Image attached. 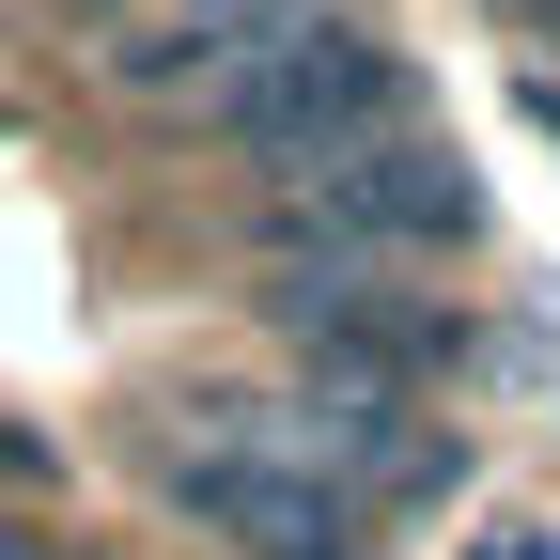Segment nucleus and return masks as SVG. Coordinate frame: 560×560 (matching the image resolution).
Segmentation results:
<instances>
[{
    "instance_id": "7ed1b4c3",
    "label": "nucleus",
    "mask_w": 560,
    "mask_h": 560,
    "mask_svg": "<svg viewBox=\"0 0 560 560\" xmlns=\"http://www.w3.org/2000/svg\"><path fill=\"white\" fill-rule=\"evenodd\" d=\"M405 125V47L389 32H359V16H312V32H280L249 79H234V109H219V140L249 172H327V156H359V140H389Z\"/></svg>"
},
{
    "instance_id": "1a4fd4ad",
    "label": "nucleus",
    "mask_w": 560,
    "mask_h": 560,
    "mask_svg": "<svg viewBox=\"0 0 560 560\" xmlns=\"http://www.w3.org/2000/svg\"><path fill=\"white\" fill-rule=\"evenodd\" d=\"M482 560H560V545H545V529H499V545H482Z\"/></svg>"
},
{
    "instance_id": "20e7f679",
    "label": "nucleus",
    "mask_w": 560,
    "mask_h": 560,
    "mask_svg": "<svg viewBox=\"0 0 560 560\" xmlns=\"http://www.w3.org/2000/svg\"><path fill=\"white\" fill-rule=\"evenodd\" d=\"M265 312H280V342H296L312 389H389V405H420L436 374H467V312H436L405 265H280Z\"/></svg>"
},
{
    "instance_id": "0eeeda50",
    "label": "nucleus",
    "mask_w": 560,
    "mask_h": 560,
    "mask_svg": "<svg viewBox=\"0 0 560 560\" xmlns=\"http://www.w3.org/2000/svg\"><path fill=\"white\" fill-rule=\"evenodd\" d=\"M47 482H62V452L32 436V420H0V499H47Z\"/></svg>"
},
{
    "instance_id": "423d86ee",
    "label": "nucleus",
    "mask_w": 560,
    "mask_h": 560,
    "mask_svg": "<svg viewBox=\"0 0 560 560\" xmlns=\"http://www.w3.org/2000/svg\"><path fill=\"white\" fill-rule=\"evenodd\" d=\"M296 452H312L359 514H420V499L467 482V436H436V420L389 405V389H296Z\"/></svg>"
},
{
    "instance_id": "f257e3e1",
    "label": "nucleus",
    "mask_w": 560,
    "mask_h": 560,
    "mask_svg": "<svg viewBox=\"0 0 560 560\" xmlns=\"http://www.w3.org/2000/svg\"><path fill=\"white\" fill-rule=\"evenodd\" d=\"M156 499L202 514L234 560H359L374 514L296 452V405H187L156 436Z\"/></svg>"
},
{
    "instance_id": "6e6552de",
    "label": "nucleus",
    "mask_w": 560,
    "mask_h": 560,
    "mask_svg": "<svg viewBox=\"0 0 560 560\" xmlns=\"http://www.w3.org/2000/svg\"><path fill=\"white\" fill-rule=\"evenodd\" d=\"M62 16H79V32H125V16H156V0H62Z\"/></svg>"
},
{
    "instance_id": "39448f33",
    "label": "nucleus",
    "mask_w": 560,
    "mask_h": 560,
    "mask_svg": "<svg viewBox=\"0 0 560 560\" xmlns=\"http://www.w3.org/2000/svg\"><path fill=\"white\" fill-rule=\"evenodd\" d=\"M312 16H327V0H156V16L94 32V79L125 109H202V125H219L234 79H249L280 32H312Z\"/></svg>"
},
{
    "instance_id": "f03ea898",
    "label": "nucleus",
    "mask_w": 560,
    "mask_h": 560,
    "mask_svg": "<svg viewBox=\"0 0 560 560\" xmlns=\"http://www.w3.org/2000/svg\"><path fill=\"white\" fill-rule=\"evenodd\" d=\"M467 234H482V187H467L452 140H420V125H389V140H359V156H327V172H296L265 202L280 265H436Z\"/></svg>"
}]
</instances>
